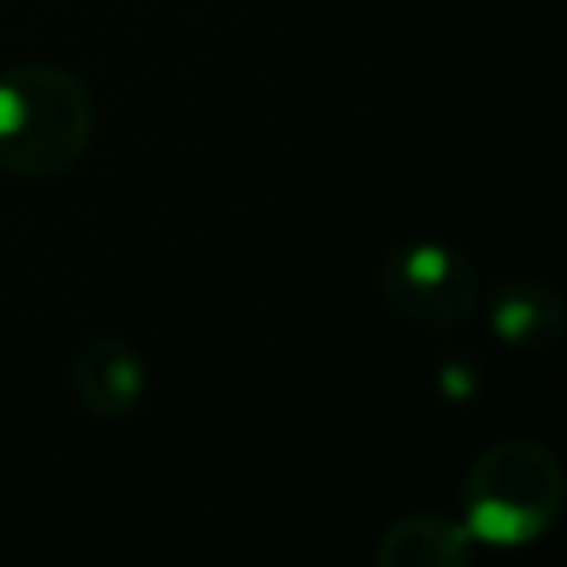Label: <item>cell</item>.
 Masks as SVG:
<instances>
[{
  "label": "cell",
  "instance_id": "5b68a950",
  "mask_svg": "<svg viewBox=\"0 0 567 567\" xmlns=\"http://www.w3.org/2000/svg\"><path fill=\"white\" fill-rule=\"evenodd\" d=\"M489 327L513 350L536 354V350H548L564 331V303L551 284L517 276V280H505L489 300Z\"/></svg>",
  "mask_w": 567,
  "mask_h": 567
},
{
  "label": "cell",
  "instance_id": "6da1fadb",
  "mask_svg": "<svg viewBox=\"0 0 567 567\" xmlns=\"http://www.w3.org/2000/svg\"><path fill=\"white\" fill-rule=\"evenodd\" d=\"M94 136V97L79 74L24 63L0 74V167L24 179L71 172Z\"/></svg>",
  "mask_w": 567,
  "mask_h": 567
},
{
  "label": "cell",
  "instance_id": "8992f818",
  "mask_svg": "<svg viewBox=\"0 0 567 567\" xmlns=\"http://www.w3.org/2000/svg\"><path fill=\"white\" fill-rule=\"evenodd\" d=\"M471 559V528L443 513H409L389 525L378 540L381 567H466Z\"/></svg>",
  "mask_w": 567,
  "mask_h": 567
},
{
  "label": "cell",
  "instance_id": "7a4b0ae2",
  "mask_svg": "<svg viewBox=\"0 0 567 567\" xmlns=\"http://www.w3.org/2000/svg\"><path fill=\"white\" fill-rule=\"evenodd\" d=\"M564 509V466L536 440L489 443L463 478V525L497 548L533 544Z\"/></svg>",
  "mask_w": 567,
  "mask_h": 567
},
{
  "label": "cell",
  "instance_id": "277c9868",
  "mask_svg": "<svg viewBox=\"0 0 567 567\" xmlns=\"http://www.w3.org/2000/svg\"><path fill=\"white\" fill-rule=\"evenodd\" d=\"M71 385L94 416L121 420L141 404L148 389V370L136 347H128L125 339H94L74 354Z\"/></svg>",
  "mask_w": 567,
  "mask_h": 567
},
{
  "label": "cell",
  "instance_id": "3957f363",
  "mask_svg": "<svg viewBox=\"0 0 567 567\" xmlns=\"http://www.w3.org/2000/svg\"><path fill=\"white\" fill-rule=\"evenodd\" d=\"M385 303L416 327H458L478 303V268L443 241H409L381 265Z\"/></svg>",
  "mask_w": 567,
  "mask_h": 567
}]
</instances>
